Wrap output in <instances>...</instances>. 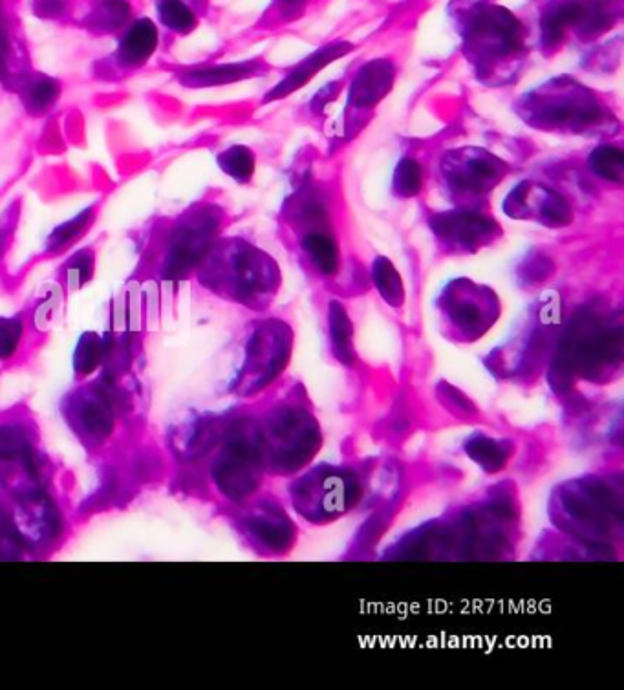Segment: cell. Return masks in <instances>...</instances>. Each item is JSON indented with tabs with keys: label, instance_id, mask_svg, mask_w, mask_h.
I'll list each match as a JSON object with an SVG mask.
<instances>
[{
	"label": "cell",
	"instance_id": "cell-17",
	"mask_svg": "<svg viewBox=\"0 0 624 690\" xmlns=\"http://www.w3.org/2000/svg\"><path fill=\"white\" fill-rule=\"evenodd\" d=\"M103 354H105L103 339H99L96 334L83 335L81 343L77 346L76 359H74L77 370L81 374L92 372L97 367V363L101 361Z\"/></svg>",
	"mask_w": 624,
	"mask_h": 690
},
{
	"label": "cell",
	"instance_id": "cell-20",
	"mask_svg": "<svg viewBox=\"0 0 624 690\" xmlns=\"http://www.w3.org/2000/svg\"><path fill=\"white\" fill-rule=\"evenodd\" d=\"M130 8L125 0H107L101 10L97 11L96 19L99 26L105 30H116L129 19Z\"/></svg>",
	"mask_w": 624,
	"mask_h": 690
},
{
	"label": "cell",
	"instance_id": "cell-18",
	"mask_svg": "<svg viewBox=\"0 0 624 690\" xmlns=\"http://www.w3.org/2000/svg\"><path fill=\"white\" fill-rule=\"evenodd\" d=\"M88 222H90V211H83L81 215L68 220L63 226L57 227L54 233L50 235V240H48V248L50 249H61L68 246L77 235L83 233V229L87 227Z\"/></svg>",
	"mask_w": 624,
	"mask_h": 690
},
{
	"label": "cell",
	"instance_id": "cell-22",
	"mask_svg": "<svg viewBox=\"0 0 624 690\" xmlns=\"http://www.w3.org/2000/svg\"><path fill=\"white\" fill-rule=\"evenodd\" d=\"M22 324L17 319H0V359L10 357L21 339Z\"/></svg>",
	"mask_w": 624,
	"mask_h": 690
},
{
	"label": "cell",
	"instance_id": "cell-16",
	"mask_svg": "<svg viewBox=\"0 0 624 690\" xmlns=\"http://www.w3.org/2000/svg\"><path fill=\"white\" fill-rule=\"evenodd\" d=\"M61 88L57 81L50 77H39L32 81V85L26 88V105L32 108L33 112H43L46 108L52 107L55 99L59 96Z\"/></svg>",
	"mask_w": 624,
	"mask_h": 690
},
{
	"label": "cell",
	"instance_id": "cell-15",
	"mask_svg": "<svg viewBox=\"0 0 624 690\" xmlns=\"http://www.w3.org/2000/svg\"><path fill=\"white\" fill-rule=\"evenodd\" d=\"M590 163H592L593 173L599 174L601 178L614 180V182H621L623 180V152L619 151L617 147H601V149H597V151L593 152Z\"/></svg>",
	"mask_w": 624,
	"mask_h": 690
},
{
	"label": "cell",
	"instance_id": "cell-23",
	"mask_svg": "<svg viewBox=\"0 0 624 690\" xmlns=\"http://www.w3.org/2000/svg\"><path fill=\"white\" fill-rule=\"evenodd\" d=\"M83 251L85 253H79L68 264V282H70L72 290L81 288L88 281V277L92 275V255H88V249H83Z\"/></svg>",
	"mask_w": 624,
	"mask_h": 690
},
{
	"label": "cell",
	"instance_id": "cell-11",
	"mask_svg": "<svg viewBox=\"0 0 624 690\" xmlns=\"http://www.w3.org/2000/svg\"><path fill=\"white\" fill-rule=\"evenodd\" d=\"M255 70H257V66L253 63L216 66V68H209L204 72H194V74L183 77V83L187 87H215V85L233 83L242 77H249Z\"/></svg>",
	"mask_w": 624,
	"mask_h": 690
},
{
	"label": "cell",
	"instance_id": "cell-1",
	"mask_svg": "<svg viewBox=\"0 0 624 690\" xmlns=\"http://www.w3.org/2000/svg\"><path fill=\"white\" fill-rule=\"evenodd\" d=\"M524 112L529 121L540 129L581 130L593 129L604 121L603 108L584 88H555V83L540 88L524 101Z\"/></svg>",
	"mask_w": 624,
	"mask_h": 690
},
{
	"label": "cell",
	"instance_id": "cell-13",
	"mask_svg": "<svg viewBox=\"0 0 624 690\" xmlns=\"http://www.w3.org/2000/svg\"><path fill=\"white\" fill-rule=\"evenodd\" d=\"M81 420L83 425L87 427L90 434H99V436H107L110 427H112V414L108 409L107 399L105 396H97V398L88 399L87 403L81 409Z\"/></svg>",
	"mask_w": 624,
	"mask_h": 690
},
{
	"label": "cell",
	"instance_id": "cell-3",
	"mask_svg": "<svg viewBox=\"0 0 624 690\" xmlns=\"http://www.w3.org/2000/svg\"><path fill=\"white\" fill-rule=\"evenodd\" d=\"M504 171L506 165L482 149L454 152L449 156V163H445L452 191L465 196L487 195L500 182Z\"/></svg>",
	"mask_w": 624,
	"mask_h": 690
},
{
	"label": "cell",
	"instance_id": "cell-5",
	"mask_svg": "<svg viewBox=\"0 0 624 690\" xmlns=\"http://www.w3.org/2000/svg\"><path fill=\"white\" fill-rule=\"evenodd\" d=\"M471 33L480 44L482 52L489 55H509L515 52L520 44V26L518 21L502 8L478 13L471 24Z\"/></svg>",
	"mask_w": 624,
	"mask_h": 690
},
{
	"label": "cell",
	"instance_id": "cell-9",
	"mask_svg": "<svg viewBox=\"0 0 624 690\" xmlns=\"http://www.w3.org/2000/svg\"><path fill=\"white\" fill-rule=\"evenodd\" d=\"M348 52V44H339V46H328L321 50L319 54L313 55L310 59L302 61V65L297 66L290 76L286 77L279 87L275 88L271 94H269L268 99H277L286 96V94H291L293 90L304 85L308 79H312L315 72H319L324 65H328L330 61H334L337 57Z\"/></svg>",
	"mask_w": 624,
	"mask_h": 690
},
{
	"label": "cell",
	"instance_id": "cell-25",
	"mask_svg": "<svg viewBox=\"0 0 624 690\" xmlns=\"http://www.w3.org/2000/svg\"><path fill=\"white\" fill-rule=\"evenodd\" d=\"M0 249H2V242H0Z\"/></svg>",
	"mask_w": 624,
	"mask_h": 690
},
{
	"label": "cell",
	"instance_id": "cell-8",
	"mask_svg": "<svg viewBox=\"0 0 624 690\" xmlns=\"http://www.w3.org/2000/svg\"><path fill=\"white\" fill-rule=\"evenodd\" d=\"M158 46V30L154 22L140 19L130 26L119 44L118 59L121 65L140 66L154 54Z\"/></svg>",
	"mask_w": 624,
	"mask_h": 690
},
{
	"label": "cell",
	"instance_id": "cell-14",
	"mask_svg": "<svg viewBox=\"0 0 624 690\" xmlns=\"http://www.w3.org/2000/svg\"><path fill=\"white\" fill-rule=\"evenodd\" d=\"M158 13L163 24L174 32H191L196 26L193 11L182 0H158Z\"/></svg>",
	"mask_w": 624,
	"mask_h": 690
},
{
	"label": "cell",
	"instance_id": "cell-7",
	"mask_svg": "<svg viewBox=\"0 0 624 690\" xmlns=\"http://www.w3.org/2000/svg\"><path fill=\"white\" fill-rule=\"evenodd\" d=\"M392 87V66L383 61L366 65L352 85L350 103L354 107L366 108L376 105Z\"/></svg>",
	"mask_w": 624,
	"mask_h": 690
},
{
	"label": "cell",
	"instance_id": "cell-21",
	"mask_svg": "<svg viewBox=\"0 0 624 690\" xmlns=\"http://www.w3.org/2000/svg\"><path fill=\"white\" fill-rule=\"evenodd\" d=\"M30 445L22 438V434L10 427H2L0 429V458L2 460H11V458H21L24 451Z\"/></svg>",
	"mask_w": 624,
	"mask_h": 690
},
{
	"label": "cell",
	"instance_id": "cell-6",
	"mask_svg": "<svg viewBox=\"0 0 624 690\" xmlns=\"http://www.w3.org/2000/svg\"><path fill=\"white\" fill-rule=\"evenodd\" d=\"M438 237L449 244V248L473 249L484 246L495 237V220H489L482 215L474 213H454V215H443L436 218L434 222Z\"/></svg>",
	"mask_w": 624,
	"mask_h": 690
},
{
	"label": "cell",
	"instance_id": "cell-12",
	"mask_svg": "<svg viewBox=\"0 0 624 690\" xmlns=\"http://www.w3.org/2000/svg\"><path fill=\"white\" fill-rule=\"evenodd\" d=\"M218 163L224 173L235 178L237 182H248L255 171V156L246 147H231L220 154Z\"/></svg>",
	"mask_w": 624,
	"mask_h": 690
},
{
	"label": "cell",
	"instance_id": "cell-4",
	"mask_svg": "<svg viewBox=\"0 0 624 690\" xmlns=\"http://www.w3.org/2000/svg\"><path fill=\"white\" fill-rule=\"evenodd\" d=\"M506 213L515 218H535L548 226H564L571 220L570 205L553 191L538 185H518L506 200Z\"/></svg>",
	"mask_w": 624,
	"mask_h": 690
},
{
	"label": "cell",
	"instance_id": "cell-24",
	"mask_svg": "<svg viewBox=\"0 0 624 690\" xmlns=\"http://www.w3.org/2000/svg\"><path fill=\"white\" fill-rule=\"evenodd\" d=\"M284 6H288V8H295V6H299V4H302L304 0H280Z\"/></svg>",
	"mask_w": 624,
	"mask_h": 690
},
{
	"label": "cell",
	"instance_id": "cell-2",
	"mask_svg": "<svg viewBox=\"0 0 624 690\" xmlns=\"http://www.w3.org/2000/svg\"><path fill=\"white\" fill-rule=\"evenodd\" d=\"M218 227L220 215L211 207L193 209L189 215L183 216L171 237L165 275L169 279L182 277L204 259L205 253L211 249Z\"/></svg>",
	"mask_w": 624,
	"mask_h": 690
},
{
	"label": "cell",
	"instance_id": "cell-19",
	"mask_svg": "<svg viewBox=\"0 0 624 690\" xmlns=\"http://www.w3.org/2000/svg\"><path fill=\"white\" fill-rule=\"evenodd\" d=\"M396 193L401 196H414L421 189V169L416 162L399 163L396 178H394Z\"/></svg>",
	"mask_w": 624,
	"mask_h": 690
},
{
	"label": "cell",
	"instance_id": "cell-10",
	"mask_svg": "<svg viewBox=\"0 0 624 690\" xmlns=\"http://www.w3.org/2000/svg\"><path fill=\"white\" fill-rule=\"evenodd\" d=\"M304 227H308V231L302 240V248L319 266V270L332 273L337 266V246H335L334 238L324 231V224Z\"/></svg>",
	"mask_w": 624,
	"mask_h": 690
}]
</instances>
